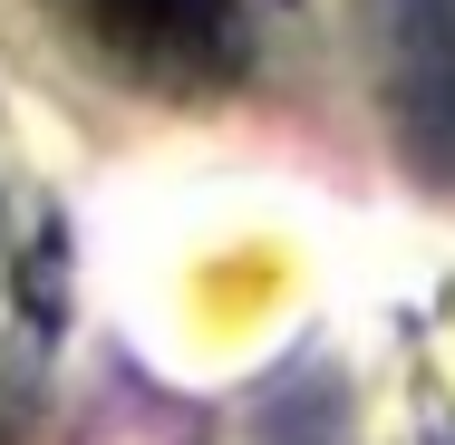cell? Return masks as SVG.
<instances>
[{
    "label": "cell",
    "instance_id": "6da1fadb",
    "mask_svg": "<svg viewBox=\"0 0 455 445\" xmlns=\"http://www.w3.org/2000/svg\"><path fill=\"white\" fill-rule=\"evenodd\" d=\"M88 29L146 78H213L233 59V0H88Z\"/></svg>",
    "mask_w": 455,
    "mask_h": 445
}]
</instances>
